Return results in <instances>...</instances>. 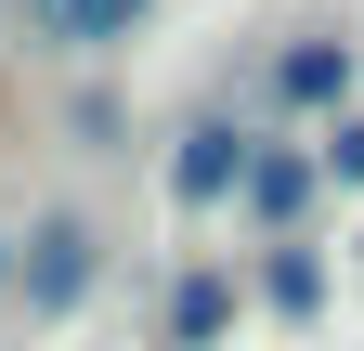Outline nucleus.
<instances>
[{
  "mask_svg": "<svg viewBox=\"0 0 364 351\" xmlns=\"http://www.w3.org/2000/svg\"><path fill=\"white\" fill-rule=\"evenodd\" d=\"M26 14L53 26L65 53H105V39H130V26H144V0H26Z\"/></svg>",
  "mask_w": 364,
  "mask_h": 351,
  "instance_id": "nucleus-1",
  "label": "nucleus"
},
{
  "mask_svg": "<svg viewBox=\"0 0 364 351\" xmlns=\"http://www.w3.org/2000/svg\"><path fill=\"white\" fill-rule=\"evenodd\" d=\"M235 169H247V144H235V130H182V169H169V183H182V195L208 208L221 183H235Z\"/></svg>",
  "mask_w": 364,
  "mask_h": 351,
  "instance_id": "nucleus-2",
  "label": "nucleus"
},
{
  "mask_svg": "<svg viewBox=\"0 0 364 351\" xmlns=\"http://www.w3.org/2000/svg\"><path fill=\"white\" fill-rule=\"evenodd\" d=\"M78 286H91V260H78V234L53 222V234H39V260H26V299H39V313H65Z\"/></svg>",
  "mask_w": 364,
  "mask_h": 351,
  "instance_id": "nucleus-3",
  "label": "nucleus"
},
{
  "mask_svg": "<svg viewBox=\"0 0 364 351\" xmlns=\"http://www.w3.org/2000/svg\"><path fill=\"white\" fill-rule=\"evenodd\" d=\"M338 78H351V53H326V39H312V53H287V92H299V104H326Z\"/></svg>",
  "mask_w": 364,
  "mask_h": 351,
  "instance_id": "nucleus-4",
  "label": "nucleus"
},
{
  "mask_svg": "<svg viewBox=\"0 0 364 351\" xmlns=\"http://www.w3.org/2000/svg\"><path fill=\"white\" fill-rule=\"evenodd\" d=\"M326 169H338V183H364V130H338V144H326Z\"/></svg>",
  "mask_w": 364,
  "mask_h": 351,
  "instance_id": "nucleus-5",
  "label": "nucleus"
}]
</instances>
